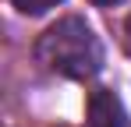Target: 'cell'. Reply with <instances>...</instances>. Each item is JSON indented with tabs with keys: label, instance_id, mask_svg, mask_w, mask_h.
Here are the masks:
<instances>
[{
	"label": "cell",
	"instance_id": "obj_4",
	"mask_svg": "<svg viewBox=\"0 0 131 127\" xmlns=\"http://www.w3.org/2000/svg\"><path fill=\"white\" fill-rule=\"evenodd\" d=\"M96 7H113V4H121V0H92Z\"/></svg>",
	"mask_w": 131,
	"mask_h": 127
},
{
	"label": "cell",
	"instance_id": "obj_5",
	"mask_svg": "<svg viewBox=\"0 0 131 127\" xmlns=\"http://www.w3.org/2000/svg\"><path fill=\"white\" fill-rule=\"evenodd\" d=\"M124 39H128V49H131V18H128V25H124Z\"/></svg>",
	"mask_w": 131,
	"mask_h": 127
},
{
	"label": "cell",
	"instance_id": "obj_1",
	"mask_svg": "<svg viewBox=\"0 0 131 127\" xmlns=\"http://www.w3.org/2000/svg\"><path fill=\"white\" fill-rule=\"evenodd\" d=\"M36 57L46 71L71 78V81H89L103 71V42L92 32L85 18H60L50 25L39 42H36Z\"/></svg>",
	"mask_w": 131,
	"mask_h": 127
},
{
	"label": "cell",
	"instance_id": "obj_2",
	"mask_svg": "<svg viewBox=\"0 0 131 127\" xmlns=\"http://www.w3.org/2000/svg\"><path fill=\"white\" fill-rule=\"evenodd\" d=\"M85 127H131V120H128V113H124V106H121V99L113 92H106V88H99L89 99Z\"/></svg>",
	"mask_w": 131,
	"mask_h": 127
},
{
	"label": "cell",
	"instance_id": "obj_3",
	"mask_svg": "<svg viewBox=\"0 0 131 127\" xmlns=\"http://www.w3.org/2000/svg\"><path fill=\"white\" fill-rule=\"evenodd\" d=\"M11 4H14L21 14H46V11H50V7H57L60 0H11Z\"/></svg>",
	"mask_w": 131,
	"mask_h": 127
}]
</instances>
